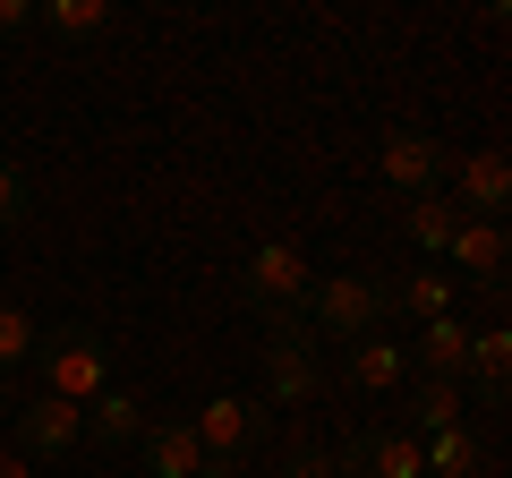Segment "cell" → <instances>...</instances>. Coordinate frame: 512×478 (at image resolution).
Listing matches in <instances>:
<instances>
[{
  "label": "cell",
  "instance_id": "cell-1",
  "mask_svg": "<svg viewBox=\"0 0 512 478\" xmlns=\"http://www.w3.org/2000/svg\"><path fill=\"white\" fill-rule=\"evenodd\" d=\"M299 325L316 342H367V333H393V282L384 274H316L299 299Z\"/></svg>",
  "mask_w": 512,
  "mask_h": 478
},
{
  "label": "cell",
  "instance_id": "cell-2",
  "mask_svg": "<svg viewBox=\"0 0 512 478\" xmlns=\"http://www.w3.org/2000/svg\"><path fill=\"white\" fill-rule=\"evenodd\" d=\"M26 368L43 376V393H60V402L86 410L94 393L111 385V342L94 325H52V333H35V359H26Z\"/></svg>",
  "mask_w": 512,
  "mask_h": 478
},
{
  "label": "cell",
  "instance_id": "cell-3",
  "mask_svg": "<svg viewBox=\"0 0 512 478\" xmlns=\"http://www.w3.org/2000/svg\"><path fill=\"white\" fill-rule=\"evenodd\" d=\"M308 282H316V265H308L299 239H256V248H248V274H239V299L265 316V333H282V325H299Z\"/></svg>",
  "mask_w": 512,
  "mask_h": 478
},
{
  "label": "cell",
  "instance_id": "cell-4",
  "mask_svg": "<svg viewBox=\"0 0 512 478\" xmlns=\"http://www.w3.org/2000/svg\"><path fill=\"white\" fill-rule=\"evenodd\" d=\"M316 393H325V368H316V333H308V325L265 333V402H274V410H308Z\"/></svg>",
  "mask_w": 512,
  "mask_h": 478
},
{
  "label": "cell",
  "instance_id": "cell-5",
  "mask_svg": "<svg viewBox=\"0 0 512 478\" xmlns=\"http://www.w3.org/2000/svg\"><path fill=\"white\" fill-rule=\"evenodd\" d=\"M376 171H384V188H393V197H444L453 154H444V137H427V129H384Z\"/></svg>",
  "mask_w": 512,
  "mask_h": 478
},
{
  "label": "cell",
  "instance_id": "cell-6",
  "mask_svg": "<svg viewBox=\"0 0 512 478\" xmlns=\"http://www.w3.org/2000/svg\"><path fill=\"white\" fill-rule=\"evenodd\" d=\"M188 427H197L205 453L256 461V444H265V402H256V393H205V402L188 410Z\"/></svg>",
  "mask_w": 512,
  "mask_h": 478
},
{
  "label": "cell",
  "instance_id": "cell-7",
  "mask_svg": "<svg viewBox=\"0 0 512 478\" xmlns=\"http://www.w3.org/2000/svg\"><path fill=\"white\" fill-rule=\"evenodd\" d=\"M77 444H86V410H77V402H60V393L18 402V444H9V453H26L43 470V461H69Z\"/></svg>",
  "mask_w": 512,
  "mask_h": 478
},
{
  "label": "cell",
  "instance_id": "cell-8",
  "mask_svg": "<svg viewBox=\"0 0 512 478\" xmlns=\"http://www.w3.org/2000/svg\"><path fill=\"white\" fill-rule=\"evenodd\" d=\"M444 180H453V214H461V222H504V205H512V163H504V146L461 154Z\"/></svg>",
  "mask_w": 512,
  "mask_h": 478
},
{
  "label": "cell",
  "instance_id": "cell-9",
  "mask_svg": "<svg viewBox=\"0 0 512 478\" xmlns=\"http://www.w3.org/2000/svg\"><path fill=\"white\" fill-rule=\"evenodd\" d=\"M504 265H512L504 222H453V239H444V274H453V291H461V282L504 291Z\"/></svg>",
  "mask_w": 512,
  "mask_h": 478
},
{
  "label": "cell",
  "instance_id": "cell-10",
  "mask_svg": "<svg viewBox=\"0 0 512 478\" xmlns=\"http://www.w3.org/2000/svg\"><path fill=\"white\" fill-rule=\"evenodd\" d=\"M333 470L342 478H427L419 470V436H402V427H359V436L333 453Z\"/></svg>",
  "mask_w": 512,
  "mask_h": 478
},
{
  "label": "cell",
  "instance_id": "cell-11",
  "mask_svg": "<svg viewBox=\"0 0 512 478\" xmlns=\"http://www.w3.org/2000/svg\"><path fill=\"white\" fill-rule=\"evenodd\" d=\"M470 333L478 325H461V316H427L419 342H402L410 350V376H444V385H461V376H470Z\"/></svg>",
  "mask_w": 512,
  "mask_h": 478
},
{
  "label": "cell",
  "instance_id": "cell-12",
  "mask_svg": "<svg viewBox=\"0 0 512 478\" xmlns=\"http://www.w3.org/2000/svg\"><path fill=\"white\" fill-rule=\"evenodd\" d=\"M137 453H146V478H197L205 470V444L188 419H154L146 436H137Z\"/></svg>",
  "mask_w": 512,
  "mask_h": 478
},
{
  "label": "cell",
  "instance_id": "cell-13",
  "mask_svg": "<svg viewBox=\"0 0 512 478\" xmlns=\"http://www.w3.org/2000/svg\"><path fill=\"white\" fill-rule=\"evenodd\" d=\"M146 427H154V419H146V402H137L128 385H103V393L86 402V444H111V453H120V444H137Z\"/></svg>",
  "mask_w": 512,
  "mask_h": 478
},
{
  "label": "cell",
  "instance_id": "cell-14",
  "mask_svg": "<svg viewBox=\"0 0 512 478\" xmlns=\"http://www.w3.org/2000/svg\"><path fill=\"white\" fill-rule=\"evenodd\" d=\"M461 385H470L487 410L512 393V333H504V325H478V333H470V376H461Z\"/></svg>",
  "mask_w": 512,
  "mask_h": 478
},
{
  "label": "cell",
  "instance_id": "cell-15",
  "mask_svg": "<svg viewBox=\"0 0 512 478\" xmlns=\"http://www.w3.org/2000/svg\"><path fill=\"white\" fill-rule=\"evenodd\" d=\"M410 410H402V436H444V427H461V402L470 393L461 385H444V376H410Z\"/></svg>",
  "mask_w": 512,
  "mask_h": 478
},
{
  "label": "cell",
  "instance_id": "cell-16",
  "mask_svg": "<svg viewBox=\"0 0 512 478\" xmlns=\"http://www.w3.org/2000/svg\"><path fill=\"white\" fill-rule=\"evenodd\" d=\"M350 385H359V393H402V385H410V350L393 342V333L350 342Z\"/></svg>",
  "mask_w": 512,
  "mask_h": 478
},
{
  "label": "cell",
  "instance_id": "cell-17",
  "mask_svg": "<svg viewBox=\"0 0 512 478\" xmlns=\"http://www.w3.org/2000/svg\"><path fill=\"white\" fill-rule=\"evenodd\" d=\"M453 274L444 265H419V274H402L393 282V316H410V325H427V316H453Z\"/></svg>",
  "mask_w": 512,
  "mask_h": 478
},
{
  "label": "cell",
  "instance_id": "cell-18",
  "mask_svg": "<svg viewBox=\"0 0 512 478\" xmlns=\"http://www.w3.org/2000/svg\"><path fill=\"white\" fill-rule=\"evenodd\" d=\"M419 470L427 478H478V470H487V453H478L470 427H444V436H419Z\"/></svg>",
  "mask_w": 512,
  "mask_h": 478
},
{
  "label": "cell",
  "instance_id": "cell-19",
  "mask_svg": "<svg viewBox=\"0 0 512 478\" xmlns=\"http://www.w3.org/2000/svg\"><path fill=\"white\" fill-rule=\"evenodd\" d=\"M453 197H410V214H402V231H410V248H419L427 265H444V239H453Z\"/></svg>",
  "mask_w": 512,
  "mask_h": 478
},
{
  "label": "cell",
  "instance_id": "cell-20",
  "mask_svg": "<svg viewBox=\"0 0 512 478\" xmlns=\"http://www.w3.org/2000/svg\"><path fill=\"white\" fill-rule=\"evenodd\" d=\"M35 35H69V43L111 35V9H103V0H43V9H35Z\"/></svg>",
  "mask_w": 512,
  "mask_h": 478
},
{
  "label": "cell",
  "instance_id": "cell-21",
  "mask_svg": "<svg viewBox=\"0 0 512 478\" xmlns=\"http://www.w3.org/2000/svg\"><path fill=\"white\" fill-rule=\"evenodd\" d=\"M35 333H43V325H35V316L18 308V299H0V376L35 359Z\"/></svg>",
  "mask_w": 512,
  "mask_h": 478
},
{
  "label": "cell",
  "instance_id": "cell-22",
  "mask_svg": "<svg viewBox=\"0 0 512 478\" xmlns=\"http://www.w3.org/2000/svg\"><path fill=\"white\" fill-rule=\"evenodd\" d=\"M26 214H35V180H26V163L0 154V231H18Z\"/></svg>",
  "mask_w": 512,
  "mask_h": 478
},
{
  "label": "cell",
  "instance_id": "cell-23",
  "mask_svg": "<svg viewBox=\"0 0 512 478\" xmlns=\"http://www.w3.org/2000/svg\"><path fill=\"white\" fill-rule=\"evenodd\" d=\"M282 478H342V470H333V453H316V444H291V453H282Z\"/></svg>",
  "mask_w": 512,
  "mask_h": 478
},
{
  "label": "cell",
  "instance_id": "cell-24",
  "mask_svg": "<svg viewBox=\"0 0 512 478\" xmlns=\"http://www.w3.org/2000/svg\"><path fill=\"white\" fill-rule=\"evenodd\" d=\"M35 35V0H0V43Z\"/></svg>",
  "mask_w": 512,
  "mask_h": 478
},
{
  "label": "cell",
  "instance_id": "cell-25",
  "mask_svg": "<svg viewBox=\"0 0 512 478\" xmlns=\"http://www.w3.org/2000/svg\"><path fill=\"white\" fill-rule=\"evenodd\" d=\"M197 478H248V461H231V453H205V470Z\"/></svg>",
  "mask_w": 512,
  "mask_h": 478
},
{
  "label": "cell",
  "instance_id": "cell-26",
  "mask_svg": "<svg viewBox=\"0 0 512 478\" xmlns=\"http://www.w3.org/2000/svg\"><path fill=\"white\" fill-rule=\"evenodd\" d=\"M0 478H35V461H26V453H9V444H0Z\"/></svg>",
  "mask_w": 512,
  "mask_h": 478
}]
</instances>
